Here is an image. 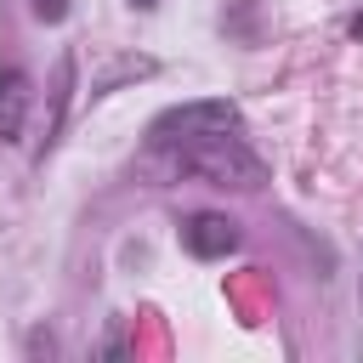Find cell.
Segmentation results:
<instances>
[{
    "label": "cell",
    "mask_w": 363,
    "mask_h": 363,
    "mask_svg": "<svg viewBox=\"0 0 363 363\" xmlns=\"http://www.w3.org/2000/svg\"><path fill=\"white\" fill-rule=\"evenodd\" d=\"M170 164H176L182 176H204V182H216V187H261V159L244 147V130L210 136V142H199V147H182V153H170Z\"/></svg>",
    "instance_id": "obj_2"
},
{
    "label": "cell",
    "mask_w": 363,
    "mask_h": 363,
    "mask_svg": "<svg viewBox=\"0 0 363 363\" xmlns=\"http://www.w3.org/2000/svg\"><path fill=\"white\" fill-rule=\"evenodd\" d=\"M28 119V74L23 68H0V142H17Z\"/></svg>",
    "instance_id": "obj_4"
},
{
    "label": "cell",
    "mask_w": 363,
    "mask_h": 363,
    "mask_svg": "<svg viewBox=\"0 0 363 363\" xmlns=\"http://www.w3.org/2000/svg\"><path fill=\"white\" fill-rule=\"evenodd\" d=\"M182 250L199 255V261H216V255H233L238 250V221L221 216V210H199L182 221Z\"/></svg>",
    "instance_id": "obj_3"
},
{
    "label": "cell",
    "mask_w": 363,
    "mask_h": 363,
    "mask_svg": "<svg viewBox=\"0 0 363 363\" xmlns=\"http://www.w3.org/2000/svg\"><path fill=\"white\" fill-rule=\"evenodd\" d=\"M352 34H357V40H363V11H357V17H352Z\"/></svg>",
    "instance_id": "obj_6"
},
{
    "label": "cell",
    "mask_w": 363,
    "mask_h": 363,
    "mask_svg": "<svg viewBox=\"0 0 363 363\" xmlns=\"http://www.w3.org/2000/svg\"><path fill=\"white\" fill-rule=\"evenodd\" d=\"M28 6H34L40 23H62V17H68V0H28Z\"/></svg>",
    "instance_id": "obj_5"
},
{
    "label": "cell",
    "mask_w": 363,
    "mask_h": 363,
    "mask_svg": "<svg viewBox=\"0 0 363 363\" xmlns=\"http://www.w3.org/2000/svg\"><path fill=\"white\" fill-rule=\"evenodd\" d=\"M233 130H244V119H238V108H233L227 96L182 102V108H164V113L147 125V153L170 159V153H182V147H199V142L233 136Z\"/></svg>",
    "instance_id": "obj_1"
},
{
    "label": "cell",
    "mask_w": 363,
    "mask_h": 363,
    "mask_svg": "<svg viewBox=\"0 0 363 363\" xmlns=\"http://www.w3.org/2000/svg\"><path fill=\"white\" fill-rule=\"evenodd\" d=\"M136 6H159V0H136Z\"/></svg>",
    "instance_id": "obj_7"
}]
</instances>
